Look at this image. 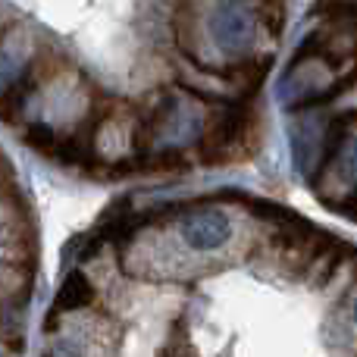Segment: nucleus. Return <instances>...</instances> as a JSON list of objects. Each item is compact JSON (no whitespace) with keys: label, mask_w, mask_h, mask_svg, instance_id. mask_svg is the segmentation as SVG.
<instances>
[{"label":"nucleus","mask_w":357,"mask_h":357,"mask_svg":"<svg viewBox=\"0 0 357 357\" xmlns=\"http://www.w3.org/2000/svg\"><path fill=\"white\" fill-rule=\"evenodd\" d=\"M178 235L195 251H216V248H222L229 241L232 222L220 210H191L178 222Z\"/></svg>","instance_id":"obj_4"},{"label":"nucleus","mask_w":357,"mask_h":357,"mask_svg":"<svg viewBox=\"0 0 357 357\" xmlns=\"http://www.w3.org/2000/svg\"><path fill=\"white\" fill-rule=\"evenodd\" d=\"M25 144H29V148H38L41 154H56L60 138H56V132L50 129L47 123H31L29 129H25Z\"/></svg>","instance_id":"obj_6"},{"label":"nucleus","mask_w":357,"mask_h":357,"mask_svg":"<svg viewBox=\"0 0 357 357\" xmlns=\"http://www.w3.org/2000/svg\"><path fill=\"white\" fill-rule=\"evenodd\" d=\"M91 301H94V289H91V282H88V276L73 270L63 279L60 291H56V298H54V314H69V310L88 307Z\"/></svg>","instance_id":"obj_5"},{"label":"nucleus","mask_w":357,"mask_h":357,"mask_svg":"<svg viewBox=\"0 0 357 357\" xmlns=\"http://www.w3.org/2000/svg\"><path fill=\"white\" fill-rule=\"evenodd\" d=\"M310 178H314L317 191L326 182H333L342 191H354L357 188V135H348L345 132L339 138V144L320 157V163H317Z\"/></svg>","instance_id":"obj_3"},{"label":"nucleus","mask_w":357,"mask_h":357,"mask_svg":"<svg viewBox=\"0 0 357 357\" xmlns=\"http://www.w3.org/2000/svg\"><path fill=\"white\" fill-rule=\"evenodd\" d=\"M19 73H22V66L16 63V56H13L6 47H0V91L10 88L13 82L19 79Z\"/></svg>","instance_id":"obj_7"},{"label":"nucleus","mask_w":357,"mask_h":357,"mask_svg":"<svg viewBox=\"0 0 357 357\" xmlns=\"http://www.w3.org/2000/svg\"><path fill=\"white\" fill-rule=\"evenodd\" d=\"M210 35L222 56L229 60H245L251 56L254 44H257V16L248 10L245 3H220L210 13Z\"/></svg>","instance_id":"obj_2"},{"label":"nucleus","mask_w":357,"mask_h":357,"mask_svg":"<svg viewBox=\"0 0 357 357\" xmlns=\"http://www.w3.org/2000/svg\"><path fill=\"white\" fill-rule=\"evenodd\" d=\"M157 357H188V351H185V348H178V345H169V348H163Z\"/></svg>","instance_id":"obj_9"},{"label":"nucleus","mask_w":357,"mask_h":357,"mask_svg":"<svg viewBox=\"0 0 357 357\" xmlns=\"http://www.w3.org/2000/svg\"><path fill=\"white\" fill-rule=\"evenodd\" d=\"M44 357H82V351L73 345V342L60 339V342H54V345L47 348V354H44Z\"/></svg>","instance_id":"obj_8"},{"label":"nucleus","mask_w":357,"mask_h":357,"mask_svg":"<svg viewBox=\"0 0 357 357\" xmlns=\"http://www.w3.org/2000/svg\"><path fill=\"white\" fill-rule=\"evenodd\" d=\"M257 148H260V116L245 100L216 113L197 135V157L207 167L238 163L245 157H251Z\"/></svg>","instance_id":"obj_1"},{"label":"nucleus","mask_w":357,"mask_h":357,"mask_svg":"<svg viewBox=\"0 0 357 357\" xmlns=\"http://www.w3.org/2000/svg\"><path fill=\"white\" fill-rule=\"evenodd\" d=\"M351 317H354V323H357V298H354V304H351Z\"/></svg>","instance_id":"obj_10"}]
</instances>
